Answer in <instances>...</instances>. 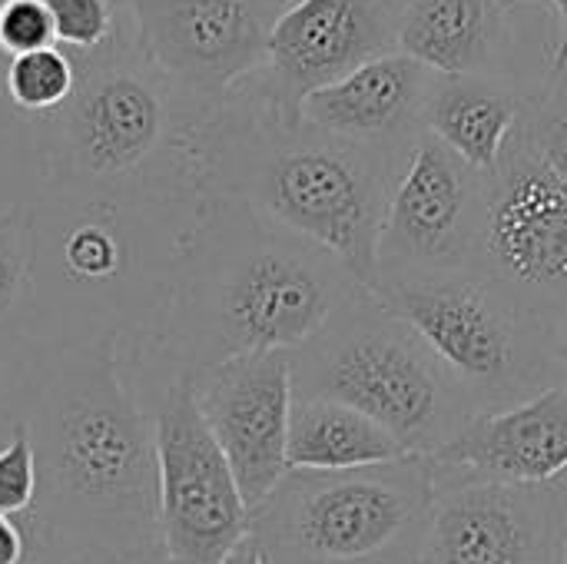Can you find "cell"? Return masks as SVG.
<instances>
[{
    "label": "cell",
    "mask_w": 567,
    "mask_h": 564,
    "mask_svg": "<svg viewBox=\"0 0 567 564\" xmlns=\"http://www.w3.org/2000/svg\"><path fill=\"white\" fill-rule=\"evenodd\" d=\"M120 336L103 329L53 349L20 396L13 416L30 432L40 472L23 525L37 539L166 555L153 419L130 382Z\"/></svg>",
    "instance_id": "7a4b0ae2"
},
{
    "label": "cell",
    "mask_w": 567,
    "mask_h": 564,
    "mask_svg": "<svg viewBox=\"0 0 567 564\" xmlns=\"http://www.w3.org/2000/svg\"><path fill=\"white\" fill-rule=\"evenodd\" d=\"M0 90L10 100V106L17 113H23L27 123H33L40 116H50L73 96L76 60L60 47H47V50H33V53L3 60Z\"/></svg>",
    "instance_id": "44dd1931"
},
{
    "label": "cell",
    "mask_w": 567,
    "mask_h": 564,
    "mask_svg": "<svg viewBox=\"0 0 567 564\" xmlns=\"http://www.w3.org/2000/svg\"><path fill=\"white\" fill-rule=\"evenodd\" d=\"M548 86H567V57H565V63L555 70V76L548 80ZM548 86H545V90H548Z\"/></svg>",
    "instance_id": "4dcf8cb0"
},
{
    "label": "cell",
    "mask_w": 567,
    "mask_h": 564,
    "mask_svg": "<svg viewBox=\"0 0 567 564\" xmlns=\"http://www.w3.org/2000/svg\"><path fill=\"white\" fill-rule=\"evenodd\" d=\"M399 50L439 76H502L545 90L525 70V3L399 0Z\"/></svg>",
    "instance_id": "9a60e30c"
},
{
    "label": "cell",
    "mask_w": 567,
    "mask_h": 564,
    "mask_svg": "<svg viewBox=\"0 0 567 564\" xmlns=\"http://www.w3.org/2000/svg\"><path fill=\"white\" fill-rule=\"evenodd\" d=\"M292 396L332 399L379 422L409 455L435 459L475 409L432 349L372 289H359L289 352Z\"/></svg>",
    "instance_id": "5b68a950"
},
{
    "label": "cell",
    "mask_w": 567,
    "mask_h": 564,
    "mask_svg": "<svg viewBox=\"0 0 567 564\" xmlns=\"http://www.w3.org/2000/svg\"><path fill=\"white\" fill-rule=\"evenodd\" d=\"M409 452L369 416L332 399H292L289 416V469L349 472L399 462Z\"/></svg>",
    "instance_id": "ffe728a7"
},
{
    "label": "cell",
    "mask_w": 567,
    "mask_h": 564,
    "mask_svg": "<svg viewBox=\"0 0 567 564\" xmlns=\"http://www.w3.org/2000/svg\"><path fill=\"white\" fill-rule=\"evenodd\" d=\"M439 73L395 50L362 63L339 83L302 103V123L362 146H375L405 163L425 133V110Z\"/></svg>",
    "instance_id": "2e32d148"
},
{
    "label": "cell",
    "mask_w": 567,
    "mask_h": 564,
    "mask_svg": "<svg viewBox=\"0 0 567 564\" xmlns=\"http://www.w3.org/2000/svg\"><path fill=\"white\" fill-rule=\"evenodd\" d=\"M193 166L203 196L246 203L336 253L359 286L375 289L379 236L399 160L309 123H282L239 83L199 123Z\"/></svg>",
    "instance_id": "277c9868"
},
{
    "label": "cell",
    "mask_w": 567,
    "mask_h": 564,
    "mask_svg": "<svg viewBox=\"0 0 567 564\" xmlns=\"http://www.w3.org/2000/svg\"><path fill=\"white\" fill-rule=\"evenodd\" d=\"M27 562H30V535H27L23 519L0 512V564Z\"/></svg>",
    "instance_id": "484cf974"
},
{
    "label": "cell",
    "mask_w": 567,
    "mask_h": 564,
    "mask_svg": "<svg viewBox=\"0 0 567 564\" xmlns=\"http://www.w3.org/2000/svg\"><path fill=\"white\" fill-rule=\"evenodd\" d=\"M555 356H558V362L565 366L567 372V316L555 322Z\"/></svg>",
    "instance_id": "f1b7e54d"
},
{
    "label": "cell",
    "mask_w": 567,
    "mask_h": 564,
    "mask_svg": "<svg viewBox=\"0 0 567 564\" xmlns=\"http://www.w3.org/2000/svg\"><path fill=\"white\" fill-rule=\"evenodd\" d=\"M525 130L567 186V86H548L532 100Z\"/></svg>",
    "instance_id": "cb8c5ba5"
},
{
    "label": "cell",
    "mask_w": 567,
    "mask_h": 564,
    "mask_svg": "<svg viewBox=\"0 0 567 564\" xmlns=\"http://www.w3.org/2000/svg\"><path fill=\"white\" fill-rule=\"evenodd\" d=\"M399 50V0H296L269 37L266 63L243 83L282 123L369 60Z\"/></svg>",
    "instance_id": "4fadbf2b"
},
{
    "label": "cell",
    "mask_w": 567,
    "mask_h": 564,
    "mask_svg": "<svg viewBox=\"0 0 567 564\" xmlns=\"http://www.w3.org/2000/svg\"><path fill=\"white\" fill-rule=\"evenodd\" d=\"M435 502L432 459L302 472L289 469L249 515L269 564H419Z\"/></svg>",
    "instance_id": "8992f818"
},
{
    "label": "cell",
    "mask_w": 567,
    "mask_h": 564,
    "mask_svg": "<svg viewBox=\"0 0 567 564\" xmlns=\"http://www.w3.org/2000/svg\"><path fill=\"white\" fill-rule=\"evenodd\" d=\"M56 47L43 0H0V60Z\"/></svg>",
    "instance_id": "603a6c76"
},
{
    "label": "cell",
    "mask_w": 567,
    "mask_h": 564,
    "mask_svg": "<svg viewBox=\"0 0 567 564\" xmlns=\"http://www.w3.org/2000/svg\"><path fill=\"white\" fill-rule=\"evenodd\" d=\"M512 3H525V0H512ZM548 3L555 10V57H551V76H555V70L567 57V0H548Z\"/></svg>",
    "instance_id": "4316f807"
},
{
    "label": "cell",
    "mask_w": 567,
    "mask_h": 564,
    "mask_svg": "<svg viewBox=\"0 0 567 564\" xmlns=\"http://www.w3.org/2000/svg\"><path fill=\"white\" fill-rule=\"evenodd\" d=\"M43 359L37 209L33 203H13L0 213V412L13 416Z\"/></svg>",
    "instance_id": "ac0fdd59"
},
{
    "label": "cell",
    "mask_w": 567,
    "mask_h": 564,
    "mask_svg": "<svg viewBox=\"0 0 567 564\" xmlns=\"http://www.w3.org/2000/svg\"><path fill=\"white\" fill-rule=\"evenodd\" d=\"M472 273L542 319L567 316V186L535 150L525 123L488 176Z\"/></svg>",
    "instance_id": "9c48e42d"
},
{
    "label": "cell",
    "mask_w": 567,
    "mask_h": 564,
    "mask_svg": "<svg viewBox=\"0 0 567 564\" xmlns=\"http://www.w3.org/2000/svg\"><path fill=\"white\" fill-rule=\"evenodd\" d=\"M485 199L488 176L432 133H422L389 193L379 236V279L472 269Z\"/></svg>",
    "instance_id": "30bf717a"
},
{
    "label": "cell",
    "mask_w": 567,
    "mask_h": 564,
    "mask_svg": "<svg viewBox=\"0 0 567 564\" xmlns=\"http://www.w3.org/2000/svg\"><path fill=\"white\" fill-rule=\"evenodd\" d=\"M193 396L252 515L289 472L296 399L289 352H256L206 369L193 379Z\"/></svg>",
    "instance_id": "5bb4252c"
},
{
    "label": "cell",
    "mask_w": 567,
    "mask_h": 564,
    "mask_svg": "<svg viewBox=\"0 0 567 564\" xmlns=\"http://www.w3.org/2000/svg\"><path fill=\"white\" fill-rule=\"evenodd\" d=\"M435 472V502L419 564H561L558 485H505L455 469Z\"/></svg>",
    "instance_id": "7c38bea8"
},
{
    "label": "cell",
    "mask_w": 567,
    "mask_h": 564,
    "mask_svg": "<svg viewBox=\"0 0 567 564\" xmlns=\"http://www.w3.org/2000/svg\"><path fill=\"white\" fill-rule=\"evenodd\" d=\"M432 462L505 485H558L567 479V389L472 416Z\"/></svg>",
    "instance_id": "e0dca14e"
},
{
    "label": "cell",
    "mask_w": 567,
    "mask_h": 564,
    "mask_svg": "<svg viewBox=\"0 0 567 564\" xmlns=\"http://www.w3.org/2000/svg\"><path fill=\"white\" fill-rule=\"evenodd\" d=\"M40 492L37 452L27 425L13 416L7 422V439L0 442V512L23 519L33 512Z\"/></svg>",
    "instance_id": "7402d4cb"
},
{
    "label": "cell",
    "mask_w": 567,
    "mask_h": 564,
    "mask_svg": "<svg viewBox=\"0 0 567 564\" xmlns=\"http://www.w3.org/2000/svg\"><path fill=\"white\" fill-rule=\"evenodd\" d=\"M219 564H269L266 562V555H262V548H259V542L252 539V535H246L226 558Z\"/></svg>",
    "instance_id": "83f0119b"
},
{
    "label": "cell",
    "mask_w": 567,
    "mask_h": 564,
    "mask_svg": "<svg viewBox=\"0 0 567 564\" xmlns=\"http://www.w3.org/2000/svg\"><path fill=\"white\" fill-rule=\"evenodd\" d=\"M538 93L502 76H439L425 110V133L472 170L492 176Z\"/></svg>",
    "instance_id": "d6986e66"
},
{
    "label": "cell",
    "mask_w": 567,
    "mask_h": 564,
    "mask_svg": "<svg viewBox=\"0 0 567 564\" xmlns=\"http://www.w3.org/2000/svg\"><path fill=\"white\" fill-rule=\"evenodd\" d=\"M561 499H565V522H561V564H567V479H561Z\"/></svg>",
    "instance_id": "f546056e"
},
{
    "label": "cell",
    "mask_w": 567,
    "mask_h": 564,
    "mask_svg": "<svg viewBox=\"0 0 567 564\" xmlns=\"http://www.w3.org/2000/svg\"><path fill=\"white\" fill-rule=\"evenodd\" d=\"M213 106L159 73L136 37L76 60L73 96L30 123L43 199L130 213L196 209L193 136Z\"/></svg>",
    "instance_id": "3957f363"
},
{
    "label": "cell",
    "mask_w": 567,
    "mask_h": 564,
    "mask_svg": "<svg viewBox=\"0 0 567 564\" xmlns=\"http://www.w3.org/2000/svg\"><path fill=\"white\" fill-rule=\"evenodd\" d=\"M372 293L415 329L475 416L567 389L565 366L555 356V322L528 312L472 269L379 279Z\"/></svg>",
    "instance_id": "52a82bcc"
},
{
    "label": "cell",
    "mask_w": 567,
    "mask_h": 564,
    "mask_svg": "<svg viewBox=\"0 0 567 564\" xmlns=\"http://www.w3.org/2000/svg\"><path fill=\"white\" fill-rule=\"evenodd\" d=\"M359 289L319 243L239 199L203 196L179 233L166 296L146 329L123 332L130 379H196L239 356L292 352Z\"/></svg>",
    "instance_id": "6da1fadb"
},
{
    "label": "cell",
    "mask_w": 567,
    "mask_h": 564,
    "mask_svg": "<svg viewBox=\"0 0 567 564\" xmlns=\"http://www.w3.org/2000/svg\"><path fill=\"white\" fill-rule=\"evenodd\" d=\"M133 389L156 435L166 558L169 564H219L249 535V509L196 406L193 379L173 376L133 382Z\"/></svg>",
    "instance_id": "ba28073f"
},
{
    "label": "cell",
    "mask_w": 567,
    "mask_h": 564,
    "mask_svg": "<svg viewBox=\"0 0 567 564\" xmlns=\"http://www.w3.org/2000/svg\"><path fill=\"white\" fill-rule=\"evenodd\" d=\"M27 564H169V558L146 555V552H120V548L96 545V542H56V539L30 535V562Z\"/></svg>",
    "instance_id": "d4e9b609"
},
{
    "label": "cell",
    "mask_w": 567,
    "mask_h": 564,
    "mask_svg": "<svg viewBox=\"0 0 567 564\" xmlns=\"http://www.w3.org/2000/svg\"><path fill=\"white\" fill-rule=\"evenodd\" d=\"M296 0H126L136 50L196 100L219 103L269 53Z\"/></svg>",
    "instance_id": "8fae6325"
}]
</instances>
